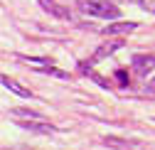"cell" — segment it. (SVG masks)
Masks as SVG:
<instances>
[{
	"mask_svg": "<svg viewBox=\"0 0 155 150\" xmlns=\"http://www.w3.org/2000/svg\"><path fill=\"white\" fill-rule=\"evenodd\" d=\"M79 10H84L86 15H94V17H104V20H116L121 15V10L116 8L108 0H79Z\"/></svg>",
	"mask_w": 155,
	"mask_h": 150,
	"instance_id": "6da1fadb",
	"label": "cell"
},
{
	"mask_svg": "<svg viewBox=\"0 0 155 150\" xmlns=\"http://www.w3.org/2000/svg\"><path fill=\"white\" fill-rule=\"evenodd\" d=\"M17 126H22L25 130H30V133H40V135H49V133H54V126L52 123H47V121H42V118H17Z\"/></svg>",
	"mask_w": 155,
	"mask_h": 150,
	"instance_id": "7a4b0ae2",
	"label": "cell"
},
{
	"mask_svg": "<svg viewBox=\"0 0 155 150\" xmlns=\"http://www.w3.org/2000/svg\"><path fill=\"white\" fill-rule=\"evenodd\" d=\"M153 69H155V57H153V54H135V57H133V74L148 77Z\"/></svg>",
	"mask_w": 155,
	"mask_h": 150,
	"instance_id": "3957f363",
	"label": "cell"
},
{
	"mask_svg": "<svg viewBox=\"0 0 155 150\" xmlns=\"http://www.w3.org/2000/svg\"><path fill=\"white\" fill-rule=\"evenodd\" d=\"M121 47H123V40H113V42L101 44L99 49L94 52V57L89 59V67H91V64H96V62H101V59H106V57H111V54H113L116 49H121Z\"/></svg>",
	"mask_w": 155,
	"mask_h": 150,
	"instance_id": "277c9868",
	"label": "cell"
},
{
	"mask_svg": "<svg viewBox=\"0 0 155 150\" xmlns=\"http://www.w3.org/2000/svg\"><path fill=\"white\" fill-rule=\"evenodd\" d=\"M49 15H54V17H59V20H71V12L64 8V5H59V3H54V0H37Z\"/></svg>",
	"mask_w": 155,
	"mask_h": 150,
	"instance_id": "5b68a950",
	"label": "cell"
},
{
	"mask_svg": "<svg viewBox=\"0 0 155 150\" xmlns=\"http://www.w3.org/2000/svg\"><path fill=\"white\" fill-rule=\"evenodd\" d=\"M3 86H5L8 91H12L15 96H20V99H32V96H35V93H32L30 89H25V86H20V84H17V81H12L10 77H3Z\"/></svg>",
	"mask_w": 155,
	"mask_h": 150,
	"instance_id": "8992f818",
	"label": "cell"
},
{
	"mask_svg": "<svg viewBox=\"0 0 155 150\" xmlns=\"http://www.w3.org/2000/svg\"><path fill=\"white\" fill-rule=\"evenodd\" d=\"M135 27V22H113V25H108L101 34H108V37H113V34H128V32H133Z\"/></svg>",
	"mask_w": 155,
	"mask_h": 150,
	"instance_id": "52a82bcc",
	"label": "cell"
},
{
	"mask_svg": "<svg viewBox=\"0 0 155 150\" xmlns=\"http://www.w3.org/2000/svg\"><path fill=\"white\" fill-rule=\"evenodd\" d=\"M20 62H25V64H35V67H49L52 62L49 59H45V57H40V59H30V57H20Z\"/></svg>",
	"mask_w": 155,
	"mask_h": 150,
	"instance_id": "ba28073f",
	"label": "cell"
},
{
	"mask_svg": "<svg viewBox=\"0 0 155 150\" xmlns=\"http://www.w3.org/2000/svg\"><path fill=\"white\" fill-rule=\"evenodd\" d=\"M40 74H52V77H59V79H69V74L62 71V69H54V67H45Z\"/></svg>",
	"mask_w": 155,
	"mask_h": 150,
	"instance_id": "9c48e42d",
	"label": "cell"
},
{
	"mask_svg": "<svg viewBox=\"0 0 155 150\" xmlns=\"http://www.w3.org/2000/svg\"><path fill=\"white\" fill-rule=\"evenodd\" d=\"M116 79H118V84H121V86H126V84H128V77H126V71H123V69L116 71Z\"/></svg>",
	"mask_w": 155,
	"mask_h": 150,
	"instance_id": "30bf717a",
	"label": "cell"
},
{
	"mask_svg": "<svg viewBox=\"0 0 155 150\" xmlns=\"http://www.w3.org/2000/svg\"><path fill=\"white\" fill-rule=\"evenodd\" d=\"M140 5H143L148 12H153V15H155V0H140Z\"/></svg>",
	"mask_w": 155,
	"mask_h": 150,
	"instance_id": "8fae6325",
	"label": "cell"
},
{
	"mask_svg": "<svg viewBox=\"0 0 155 150\" xmlns=\"http://www.w3.org/2000/svg\"><path fill=\"white\" fill-rule=\"evenodd\" d=\"M148 93H153V96H155V79L148 81Z\"/></svg>",
	"mask_w": 155,
	"mask_h": 150,
	"instance_id": "7c38bea8",
	"label": "cell"
}]
</instances>
